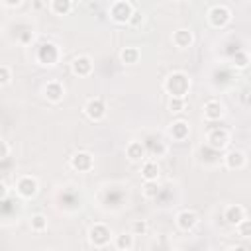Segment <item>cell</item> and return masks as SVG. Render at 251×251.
<instances>
[{
	"label": "cell",
	"instance_id": "1",
	"mask_svg": "<svg viewBox=\"0 0 251 251\" xmlns=\"http://www.w3.org/2000/svg\"><path fill=\"white\" fill-rule=\"evenodd\" d=\"M163 90L171 96V98H186L188 90H190V78L186 73L182 71H175L171 73L165 80H163Z\"/></svg>",
	"mask_w": 251,
	"mask_h": 251
},
{
	"label": "cell",
	"instance_id": "2",
	"mask_svg": "<svg viewBox=\"0 0 251 251\" xmlns=\"http://www.w3.org/2000/svg\"><path fill=\"white\" fill-rule=\"evenodd\" d=\"M61 47L57 45V43H53V41H43L37 49H35V61H37V65H41V67H57L59 65V61H61Z\"/></svg>",
	"mask_w": 251,
	"mask_h": 251
},
{
	"label": "cell",
	"instance_id": "3",
	"mask_svg": "<svg viewBox=\"0 0 251 251\" xmlns=\"http://www.w3.org/2000/svg\"><path fill=\"white\" fill-rule=\"evenodd\" d=\"M133 12H135V8H133V4L127 2V0H116V2H112L110 8H108L110 20H112L114 24H118V25L129 24Z\"/></svg>",
	"mask_w": 251,
	"mask_h": 251
},
{
	"label": "cell",
	"instance_id": "4",
	"mask_svg": "<svg viewBox=\"0 0 251 251\" xmlns=\"http://www.w3.org/2000/svg\"><path fill=\"white\" fill-rule=\"evenodd\" d=\"M88 243L94 247V249H104L106 245L112 243V229L102 224V222H96L88 227Z\"/></svg>",
	"mask_w": 251,
	"mask_h": 251
},
{
	"label": "cell",
	"instance_id": "5",
	"mask_svg": "<svg viewBox=\"0 0 251 251\" xmlns=\"http://www.w3.org/2000/svg\"><path fill=\"white\" fill-rule=\"evenodd\" d=\"M206 18H208V24L214 29H224L231 22V10L226 4H214V6L208 8Z\"/></svg>",
	"mask_w": 251,
	"mask_h": 251
},
{
	"label": "cell",
	"instance_id": "6",
	"mask_svg": "<svg viewBox=\"0 0 251 251\" xmlns=\"http://www.w3.org/2000/svg\"><path fill=\"white\" fill-rule=\"evenodd\" d=\"M206 143H208V147L214 149V151H224V149L229 147L231 135H229V131H227L226 127H214V129H210V131L206 133Z\"/></svg>",
	"mask_w": 251,
	"mask_h": 251
},
{
	"label": "cell",
	"instance_id": "7",
	"mask_svg": "<svg viewBox=\"0 0 251 251\" xmlns=\"http://www.w3.org/2000/svg\"><path fill=\"white\" fill-rule=\"evenodd\" d=\"M16 192H18V196H22L24 200L35 198L37 192H39V182H37V178L31 176V175L20 176V178L16 180Z\"/></svg>",
	"mask_w": 251,
	"mask_h": 251
},
{
	"label": "cell",
	"instance_id": "8",
	"mask_svg": "<svg viewBox=\"0 0 251 251\" xmlns=\"http://www.w3.org/2000/svg\"><path fill=\"white\" fill-rule=\"evenodd\" d=\"M82 110H84L86 118L92 120V122H102V120L106 118V104H104V100L98 98V96L88 98Z\"/></svg>",
	"mask_w": 251,
	"mask_h": 251
},
{
	"label": "cell",
	"instance_id": "9",
	"mask_svg": "<svg viewBox=\"0 0 251 251\" xmlns=\"http://www.w3.org/2000/svg\"><path fill=\"white\" fill-rule=\"evenodd\" d=\"M69 165H71L73 171L88 173V171H92V167H94V157H92L90 151H76V153L71 157Z\"/></svg>",
	"mask_w": 251,
	"mask_h": 251
},
{
	"label": "cell",
	"instance_id": "10",
	"mask_svg": "<svg viewBox=\"0 0 251 251\" xmlns=\"http://www.w3.org/2000/svg\"><path fill=\"white\" fill-rule=\"evenodd\" d=\"M43 96L47 102L51 104H59L63 102L65 98V84L61 80H49L45 86H43Z\"/></svg>",
	"mask_w": 251,
	"mask_h": 251
},
{
	"label": "cell",
	"instance_id": "11",
	"mask_svg": "<svg viewBox=\"0 0 251 251\" xmlns=\"http://www.w3.org/2000/svg\"><path fill=\"white\" fill-rule=\"evenodd\" d=\"M126 157L131 163H143L147 159V147H145V143L143 141H137V139H131L126 145Z\"/></svg>",
	"mask_w": 251,
	"mask_h": 251
},
{
	"label": "cell",
	"instance_id": "12",
	"mask_svg": "<svg viewBox=\"0 0 251 251\" xmlns=\"http://www.w3.org/2000/svg\"><path fill=\"white\" fill-rule=\"evenodd\" d=\"M175 224L180 231H192L198 226V214L194 210H180L175 218Z\"/></svg>",
	"mask_w": 251,
	"mask_h": 251
},
{
	"label": "cell",
	"instance_id": "13",
	"mask_svg": "<svg viewBox=\"0 0 251 251\" xmlns=\"http://www.w3.org/2000/svg\"><path fill=\"white\" fill-rule=\"evenodd\" d=\"M71 71H73V75H76V76H90L92 71H94L92 59H90L88 55H78V57H75L73 63H71Z\"/></svg>",
	"mask_w": 251,
	"mask_h": 251
},
{
	"label": "cell",
	"instance_id": "14",
	"mask_svg": "<svg viewBox=\"0 0 251 251\" xmlns=\"http://www.w3.org/2000/svg\"><path fill=\"white\" fill-rule=\"evenodd\" d=\"M171 41H173V45H175L176 49H188V47L194 43V33H192V29H188V27H178L176 31H173Z\"/></svg>",
	"mask_w": 251,
	"mask_h": 251
},
{
	"label": "cell",
	"instance_id": "15",
	"mask_svg": "<svg viewBox=\"0 0 251 251\" xmlns=\"http://www.w3.org/2000/svg\"><path fill=\"white\" fill-rule=\"evenodd\" d=\"M224 220L229 224V226H237L241 224L243 220H247V214H245V208L241 204H227L226 210H224Z\"/></svg>",
	"mask_w": 251,
	"mask_h": 251
},
{
	"label": "cell",
	"instance_id": "16",
	"mask_svg": "<svg viewBox=\"0 0 251 251\" xmlns=\"http://www.w3.org/2000/svg\"><path fill=\"white\" fill-rule=\"evenodd\" d=\"M224 114H226V108H224V104L220 100L212 98V100H208L204 104V120L206 122H218V120L224 118Z\"/></svg>",
	"mask_w": 251,
	"mask_h": 251
},
{
	"label": "cell",
	"instance_id": "17",
	"mask_svg": "<svg viewBox=\"0 0 251 251\" xmlns=\"http://www.w3.org/2000/svg\"><path fill=\"white\" fill-rule=\"evenodd\" d=\"M224 165H226V169H229V171H239V169H243V167L247 165V157H245L243 151L233 149V151H227V153H226Z\"/></svg>",
	"mask_w": 251,
	"mask_h": 251
},
{
	"label": "cell",
	"instance_id": "18",
	"mask_svg": "<svg viewBox=\"0 0 251 251\" xmlns=\"http://www.w3.org/2000/svg\"><path fill=\"white\" fill-rule=\"evenodd\" d=\"M159 175H161V167L155 159H145L141 163V178L145 182H155L159 180Z\"/></svg>",
	"mask_w": 251,
	"mask_h": 251
},
{
	"label": "cell",
	"instance_id": "19",
	"mask_svg": "<svg viewBox=\"0 0 251 251\" xmlns=\"http://www.w3.org/2000/svg\"><path fill=\"white\" fill-rule=\"evenodd\" d=\"M169 135L173 137V141H184L190 135V126L186 120H175L169 126Z\"/></svg>",
	"mask_w": 251,
	"mask_h": 251
},
{
	"label": "cell",
	"instance_id": "20",
	"mask_svg": "<svg viewBox=\"0 0 251 251\" xmlns=\"http://www.w3.org/2000/svg\"><path fill=\"white\" fill-rule=\"evenodd\" d=\"M114 245H116L118 251H131L133 245H135V237H133V233H126V231L118 233L114 237Z\"/></svg>",
	"mask_w": 251,
	"mask_h": 251
},
{
	"label": "cell",
	"instance_id": "21",
	"mask_svg": "<svg viewBox=\"0 0 251 251\" xmlns=\"http://www.w3.org/2000/svg\"><path fill=\"white\" fill-rule=\"evenodd\" d=\"M73 8H75V4L71 0H51L49 2V10L55 16H67V14H71Z\"/></svg>",
	"mask_w": 251,
	"mask_h": 251
},
{
	"label": "cell",
	"instance_id": "22",
	"mask_svg": "<svg viewBox=\"0 0 251 251\" xmlns=\"http://www.w3.org/2000/svg\"><path fill=\"white\" fill-rule=\"evenodd\" d=\"M139 57H141V51H139L137 47H133V45L124 47V49L120 51V61H122L124 65H135V63L139 61Z\"/></svg>",
	"mask_w": 251,
	"mask_h": 251
},
{
	"label": "cell",
	"instance_id": "23",
	"mask_svg": "<svg viewBox=\"0 0 251 251\" xmlns=\"http://www.w3.org/2000/svg\"><path fill=\"white\" fill-rule=\"evenodd\" d=\"M47 226H49V222H47V216H43V214H33L31 220H29V227H31V231H35V233L45 231Z\"/></svg>",
	"mask_w": 251,
	"mask_h": 251
},
{
	"label": "cell",
	"instance_id": "24",
	"mask_svg": "<svg viewBox=\"0 0 251 251\" xmlns=\"http://www.w3.org/2000/svg\"><path fill=\"white\" fill-rule=\"evenodd\" d=\"M231 61H233L231 65L235 69H239V71H243V69L249 67V55H247V51H235V55H233Z\"/></svg>",
	"mask_w": 251,
	"mask_h": 251
},
{
	"label": "cell",
	"instance_id": "25",
	"mask_svg": "<svg viewBox=\"0 0 251 251\" xmlns=\"http://www.w3.org/2000/svg\"><path fill=\"white\" fill-rule=\"evenodd\" d=\"M159 192H161V188H159V182H157V180L143 184V196H145L147 200H155V198L159 196Z\"/></svg>",
	"mask_w": 251,
	"mask_h": 251
},
{
	"label": "cell",
	"instance_id": "26",
	"mask_svg": "<svg viewBox=\"0 0 251 251\" xmlns=\"http://www.w3.org/2000/svg\"><path fill=\"white\" fill-rule=\"evenodd\" d=\"M169 110L171 112H184L186 110V98H171L169 100Z\"/></svg>",
	"mask_w": 251,
	"mask_h": 251
},
{
	"label": "cell",
	"instance_id": "27",
	"mask_svg": "<svg viewBox=\"0 0 251 251\" xmlns=\"http://www.w3.org/2000/svg\"><path fill=\"white\" fill-rule=\"evenodd\" d=\"M235 231H237V235H239V237L247 239V237L251 235V222H249V220H243L241 224H237V226H235Z\"/></svg>",
	"mask_w": 251,
	"mask_h": 251
},
{
	"label": "cell",
	"instance_id": "28",
	"mask_svg": "<svg viewBox=\"0 0 251 251\" xmlns=\"http://www.w3.org/2000/svg\"><path fill=\"white\" fill-rule=\"evenodd\" d=\"M12 82V69L8 65H0V86H6Z\"/></svg>",
	"mask_w": 251,
	"mask_h": 251
},
{
	"label": "cell",
	"instance_id": "29",
	"mask_svg": "<svg viewBox=\"0 0 251 251\" xmlns=\"http://www.w3.org/2000/svg\"><path fill=\"white\" fill-rule=\"evenodd\" d=\"M145 231H147V222H145V220H135V222L131 224V231H129V233L137 235V233H145Z\"/></svg>",
	"mask_w": 251,
	"mask_h": 251
},
{
	"label": "cell",
	"instance_id": "30",
	"mask_svg": "<svg viewBox=\"0 0 251 251\" xmlns=\"http://www.w3.org/2000/svg\"><path fill=\"white\" fill-rule=\"evenodd\" d=\"M141 22H143V16H141V12H137V10H135L127 25H131V27H137V25H141Z\"/></svg>",
	"mask_w": 251,
	"mask_h": 251
},
{
	"label": "cell",
	"instance_id": "31",
	"mask_svg": "<svg viewBox=\"0 0 251 251\" xmlns=\"http://www.w3.org/2000/svg\"><path fill=\"white\" fill-rule=\"evenodd\" d=\"M8 155H10V145H8V141L0 139V161H2V159H6Z\"/></svg>",
	"mask_w": 251,
	"mask_h": 251
},
{
	"label": "cell",
	"instance_id": "32",
	"mask_svg": "<svg viewBox=\"0 0 251 251\" xmlns=\"http://www.w3.org/2000/svg\"><path fill=\"white\" fill-rule=\"evenodd\" d=\"M8 192H10V188H8V184H6L4 180H0V202L8 198Z\"/></svg>",
	"mask_w": 251,
	"mask_h": 251
},
{
	"label": "cell",
	"instance_id": "33",
	"mask_svg": "<svg viewBox=\"0 0 251 251\" xmlns=\"http://www.w3.org/2000/svg\"><path fill=\"white\" fill-rule=\"evenodd\" d=\"M229 251H249L245 245H235V247H229Z\"/></svg>",
	"mask_w": 251,
	"mask_h": 251
},
{
	"label": "cell",
	"instance_id": "34",
	"mask_svg": "<svg viewBox=\"0 0 251 251\" xmlns=\"http://www.w3.org/2000/svg\"><path fill=\"white\" fill-rule=\"evenodd\" d=\"M20 4H22V2H20V0H16V2H8L6 6H8V8H14V6H20Z\"/></svg>",
	"mask_w": 251,
	"mask_h": 251
}]
</instances>
